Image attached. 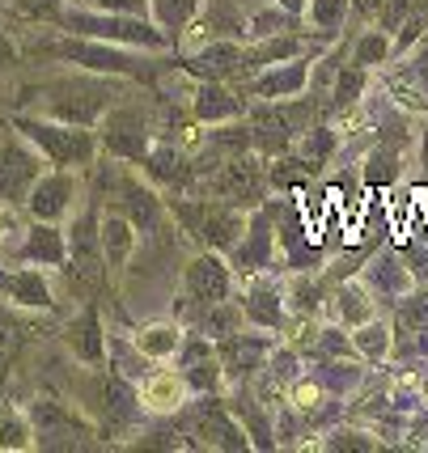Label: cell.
Masks as SVG:
<instances>
[{
  "mask_svg": "<svg viewBox=\"0 0 428 453\" xmlns=\"http://www.w3.org/2000/svg\"><path fill=\"white\" fill-rule=\"evenodd\" d=\"M13 127L56 170H85L97 153V136L85 123H64V119H51V115H18Z\"/></svg>",
  "mask_w": 428,
  "mask_h": 453,
  "instance_id": "cell-1",
  "label": "cell"
},
{
  "mask_svg": "<svg viewBox=\"0 0 428 453\" xmlns=\"http://www.w3.org/2000/svg\"><path fill=\"white\" fill-rule=\"evenodd\" d=\"M39 115L64 119V123H97L119 102V85L102 77H59L39 89Z\"/></svg>",
  "mask_w": 428,
  "mask_h": 453,
  "instance_id": "cell-2",
  "label": "cell"
},
{
  "mask_svg": "<svg viewBox=\"0 0 428 453\" xmlns=\"http://www.w3.org/2000/svg\"><path fill=\"white\" fill-rule=\"evenodd\" d=\"M59 26L68 35H85V39H102V42H136V47H149V51H166L170 47V35L161 26H149L144 18H132V13H97V9H68L59 13Z\"/></svg>",
  "mask_w": 428,
  "mask_h": 453,
  "instance_id": "cell-3",
  "label": "cell"
},
{
  "mask_svg": "<svg viewBox=\"0 0 428 453\" xmlns=\"http://www.w3.org/2000/svg\"><path fill=\"white\" fill-rule=\"evenodd\" d=\"M175 217L208 250H234L246 234V217L225 199H175Z\"/></svg>",
  "mask_w": 428,
  "mask_h": 453,
  "instance_id": "cell-4",
  "label": "cell"
},
{
  "mask_svg": "<svg viewBox=\"0 0 428 453\" xmlns=\"http://www.w3.org/2000/svg\"><path fill=\"white\" fill-rule=\"evenodd\" d=\"M314 119V102L310 98H276L268 106H254L251 119H246V127H251L254 136V149H263V153H284L297 136H306Z\"/></svg>",
  "mask_w": 428,
  "mask_h": 453,
  "instance_id": "cell-5",
  "label": "cell"
},
{
  "mask_svg": "<svg viewBox=\"0 0 428 453\" xmlns=\"http://www.w3.org/2000/svg\"><path fill=\"white\" fill-rule=\"evenodd\" d=\"M97 144L119 161H144L153 149V119L140 102H115L97 119Z\"/></svg>",
  "mask_w": 428,
  "mask_h": 453,
  "instance_id": "cell-6",
  "label": "cell"
},
{
  "mask_svg": "<svg viewBox=\"0 0 428 453\" xmlns=\"http://www.w3.org/2000/svg\"><path fill=\"white\" fill-rule=\"evenodd\" d=\"M43 161L47 157L21 136L18 127L0 136V203H4V208L26 203L30 187L43 178Z\"/></svg>",
  "mask_w": 428,
  "mask_h": 453,
  "instance_id": "cell-7",
  "label": "cell"
},
{
  "mask_svg": "<svg viewBox=\"0 0 428 453\" xmlns=\"http://www.w3.org/2000/svg\"><path fill=\"white\" fill-rule=\"evenodd\" d=\"M43 56L51 59H64V64H77L85 73H111V77H144V59H132L128 51H115V47H106L102 39H85V35H68V39L59 42H47L43 47Z\"/></svg>",
  "mask_w": 428,
  "mask_h": 453,
  "instance_id": "cell-8",
  "label": "cell"
},
{
  "mask_svg": "<svg viewBox=\"0 0 428 453\" xmlns=\"http://www.w3.org/2000/svg\"><path fill=\"white\" fill-rule=\"evenodd\" d=\"M68 276L81 288H97L106 280V255H102V212H81L68 229Z\"/></svg>",
  "mask_w": 428,
  "mask_h": 453,
  "instance_id": "cell-9",
  "label": "cell"
},
{
  "mask_svg": "<svg viewBox=\"0 0 428 453\" xmlns=\"http://www.w3.org/2000/svg\"><path fill=\"white\" fill-rule=\"evenodd\" d=\"M187 428L191 436H199L204 445H213V449H246L251 441H246V428H237V415L230 403H216V398L199 395L191 411H187Z\"/></svg>",
  "mask_w": 428,
  "mask_h": 453,
  "instance_id": "cell-10",
  "label": "cell"
},
{
  "mask_svg": "<svg viewBox=\"0 0 428 453\" xmlns=\"http://www.w3.org/2000/svg\"><path fill=\"white\" fill-rule=\"evenodd\" d=\"M213 196L225 199V203H237V208H242V203L254 208V203H263V196H268V174L259 170L254 157L230 153L213 174Z\"/></svg>",
  "mask_w": 428,
  "mask_h": 453,
  "instance_id": "cell-11",
  "label": "cell"
},
{
  "mask_svg": "<svg viewBox=\"0 0 428 453\" xmlns=\"http://www.w3.org/2000/svg\"><path fill=\"white\" fill-rule=\"evenodd\" d=\"M30 424H35L39 445H56V449H68V445H77V436H89V424L59 398H35Z\"/></svg>",
  "mask_w": 428,
  "mask_h": 453,
  "instance_id": "cell-12",
  "label": "cell"
},
{
  "mask_svg": "<svg viewBox=\"0 0 428 453\" xmlns=\"http://www.w3.org/2000/svg\"><path fill=\"white\" fill-rule=\"evenodd\" d=\"M77 178H73V170H43V178L30 187V196H26V208H30V217L35 220H51V225H59V220L73 212V203H77Z\"/></svg>",
  "mask_w": 428,
  "mask_h": 453,
  "instance_id": "cell-13",
  "label": "cell"
},
{
  "mask_svg": "<svg viewBox=\"0 0 428 453\" xmlns=\"http://www.w3.org/2000/svg\"><path fill=\"white\" fill-rule=\"evenodd\" d=\"M230 267H225V258L221 255H195L187 263V272H183V288L191 296V305L199 310H208V305H221V301H230Z\"/></svg>",
  "mask_w": 428,
  "mask_h": 453,
  "instance_id": "cell-14",
  "label": "cell"
},
{
  "mask_svg": "<svg viewBox=\"0 0 428 453\" xmlns=\"http://www.w3.org/2000/svg\"><path fill=\"white\" fill-rule=\"evenodd\" d=\"M272 339H251V335H230L221 339V348H216V356H221V369H225V377H234V381H246V377H254L259 369H268V356H272Z\"/></svg>",
  "mask_w": 428,
  "mask_h": 453,
  "instance_id": "cell-15",
  "label": "cell"
},
{
  "mask_svg": "<svg viewBox=\"0 0 428 453\" xmlns=\"http://www.w3.org/2000/svg\"><path fill=\"white\" fill-rule=\"evenodd\" d=\"M306 85H310V64L297 56V59H284V64H272V68L254 73L251 94L276 102V98H297V94H306Z\"/></svg>",
  "mask_w": 428,
  "mask_h": 453,
  "instance_id": "cell-16",
  "label": "cell"
},
{
  "mask_svg": "<svg viewBox=\"0 0 428 453\" xmlns=\"http://www.w3.org/2000/svg\"><path fill=\"white\" fill-rule=\"evenodd\" d=\"M276 255V237H272V208H259L251 220H246V234L234 246V263L237 272H259L268 267Z\"/></svg>",
  "mask_w": 428,
  "mask_h": 453,
  "instance_id": "cell-17",
  "label": "cell"
},
{
  "mask_svg": "<svg viewBox=\"0 0 428 453\" xmlns=\"http://www.w3.org/2000/svg\"><path fill=\"white\" fill-rule=\"evenodd\" d=\"M242 56L246 47L237 39H208V47H199L187 68L195 77H208V81H225V77H242Z\"/></svg>",
  "mask_w": 428,
  "mask_h": 453,
  "instance_id": "cell-18",
  "label": "cell"
},
{
  "mask_svg": "<svg viewBox=\"0 0 428 453\" xmlns=\"http://www.w3.org/2000/svg\"><path fill=\"white\" fill-rule=\"evenodd\" d=\"M0 293H9V301H13V305H21V310H51V305H56L51 280L43 276V267L4 272V276H0Z\"/></svg>",
  "mask_w": 428,
  "mask_h": 453,
  "instance_id": "cell-19",
  "label": "cell"
},
{
  "mask_svg": "<svg viewBox=\"0 0 428 453\" xmlns=\"http://www.w3.org/2000/svg\"><path fill=\"white\" fill-rule=\"evenodd\" d=\"M191 395V386H187V377L183 369H161V373H144L140 377V407L144 411H178L183 407V398Z\"/></svg>",
  "mask_w": 428,
  "mask_h": 453,
  "instance_id": "cell-20",
  "label": "cell"
},
{
  "mask_svg": "<svg viewBox=\"0 0 428 453\" xmlns=\"http://www.w3.org/2000/svg\"><path fill=\"white\" fill-rule=\"evenodd\" d=\"M386 89L394 94V102H399V106L428 111V47L420 51V56H411L399 73H390Z\"/></svg>",
  "mask_w": 428,
  "mask_h": 453,
  "instance_id": "cell-21",
  "label": "cell"
},
{
  "mask_svg": "<svg viewBox=\"0 0 428 453\" xmlns=\"http://www.w3.org/2000/svg\"><path fill=\"white\" fill-rule=\"evenodd\" d=\"M21 258L39 263V267H64L68 263V237L59 234L51 220H35L26 229V242H21Z\"/></svg>",
  "mask_w": 428,
  "mask_h": 453,
  "instance_id": "cell-22",
  "label": "cell"
},
{
  "mask_svg": "<svg viewBox=\"0 0 428 453\" xmlns=\"http://www.w3.org/2000/svg\"><path fill=\"white\" fill-rule=\"evenodd\" d=\"M140 170L153 178V182H161V187H191L195 178H199V165H191V161L183 157V153H175L170 144H161V149H149V157L140 161Z\"/></svg>",
  "mask_w": 428,
  "mask_h": 453,
  "instance_id": "cell-23",
  "label": "cell"
},
{
  "mask_svg": "<svg viewBox=\"0 0 428 453\" xmlns=\"http://www.w3.org/2000/svg\"><path fill=\"white\" fill-rule=\"evenodd\" d=\"M246 111V98H237L234 89H225L221 81H204L195 89V119L199 123H230Z\"/></svg>",
  "mask_w": 428,
  "mask_h": 453,
  "instance_id": "cell-24",
  "label": "cell"
},
{
  "mask_svg": "<svg viewBox=\"0 0 428 453\" xmlns=\"http://www.w3.org/2000/svg\"><path fill=\"white\" fill-rule=\"evenodd\" d=\"M115 199H119V212L132 220L136 229H153L157 220H161V199H157L149 187H140V178H132V174L123 178Z\"/></svg>",
  "mask_w": 428,
  "mask_h": 453,
  "instance_id": "cell-25",
  "label": "cell"
},
{
  "mask_svg": "<svg viewBox=\"0 0 428 453\" xmlns=\"http://www.w3.org/2000/svg\"><path fill=\"white\" fill-rule=\"evenodd\" d=\"M132 250H136V225L123 217L119 208L102 212V255H106V267L119 272L132 258Z\"/></svg>",
  "mask_w": 428,
  "mask_h": 453,
  "instance_id": "cell-26",
  "label": "cell"
},
{
  "mask_svg": "<svg viewBox=\"0 0 428 453\" xmlns=\"http://www.w3.org/2000/svg\"><path fill=\"white\" fill-rule=\"evenodd\" d=\"M68 348L85 365H102L106 360V335H102V318L97 310H85L68 322Z\"/></svg>",
  "mask_w": 428,
  "mask_h": 453,
  "instance_id": "cell-27",
  "label": "cell"
},
{
  "mask_svg": "<svg viewBox=\"0 0 428 453\" xmlns=\"http://www.w3.org/2000/svg\"><path fill=\"white\" fill-rule=\"evenodd\" d=\"M242 314L251 318L254 326L276 331V326L284 322V293H280L276 284H268V280H259L251 293H246V301H242Z\"/></svg>",
  "mask_w": 428,
  "mask_h": 453,
  "instance_id": "cell-28",
  "label": "cell"
},
{
  "mask_svg": "<svg viewBox=\"0 0 428 453\" xmlns=\"http://www.w3.org/2000/svg\"><path fill=\"white\" fill-rule=\"evenodd\" d=\"M39 445L35 436V424H30V411H21L13 403H0V449L9 453H26Z\"/></svg>",
  "mask_w": 428,
  "mask_h": 453,
  "instance_id": "cell-29",
  "label": "cell"
},
{
  "mask_svg": "<svg viewBox=\"0 0 428 453\" xmlns=\"http://www.w3.org/2000/svg\"><path fill=\"white\" fill-rule=\"evenodd\" d=\"M140 348V356H149V360H175L178 348H183V331H178V322H153V326H144V331H136V339H132Z\"/></svg>",
  "mask_w": 428,
  "mask_h": 453,
  "instance_id": "cell-30",
  "label": "cell"
},
{
  "mask_svg": "<svg viewBox=\"0 0 428 453\" xmlns=\"http://www.w3.org/2000/svg\"><path fill=\"white\" fill-rule=\"evenodd\" d=\"M373 288L365 284V280H348L339 293H335V314H339V322L344 326H361V322H370L373 318Z\"/></svg>",
  "mask_w": 428,
  "mask_h": 453,
  "instance_id": "cell-31",
  "label": "cell"
},
{
  "mask_svg": "<svg viewBox=\"0 0 428 453\" xmlns=\"http://www.w3.org/2000/svg\"><path fill=\"white\" fill-rule=\"evenodd\" d=\"M365 284H370L373 293L403 296L411 288V272H408V267H399V258H394V255H382L370 267V280H365Z\"/></svg>",
  "mask_w": 428,
  "mask_h": 453,
  "instance_id": "cell-32",
  "label": "cell"
},
{
  "mask_svg": "<svg viewBox=\"0 0 428 453\" xmlns=\"http://www.w3.org/2000/svg\"><path fill=\"white\" fill-rule=\"evenodd\" d=\"M394 51V42H390V30H365L361 39H356V47H352V59L348 64H356V68H373V64H386V56Z\"/></svg>",
  "mask_w": 428,
  "mask_h": 453,
  "instance_id": "cell-33",
  "label": "cell"
},
{
  "mask_svg": "<svg viewBox=\"0 0 428 453\" xmlns=\"http://www.w3.org/2000/svg\"><path fill=\"white\" fill-rule=\"evenodd\" d=\"M242 305H230V301H221V305H208L204 310V331L213 339H230L242 331Z\"/></svg>",
  "mask_w": 428,
  "mask_h": 453,
  "instance_id": "cell-34",
  "label": "cell"
},
{
  "mask_svg": "<svg viewBox=\"0 0 428 453\" xmlns=\"http://www.w3.org/2000/svg\"><path fill=\"white\" fill-rule=\"evenodd\" d=\"M352 343H356V352L365 356V360H382V356H390V343H394V339H390V331L382 326V322H373L370 318V322L356 326Z\"/></svg>",
  "mask_w": 428,
  "mask_h": 453,
  "instance_id": "cell-35",
  "label": "cell"
},
{
  "mask_svg": "<svg viewBox=\"0 0 428 453\" xmlns=\"http://www.w3.org/2000/svg\"><path fill=\"white\" fill-rule=\"evenodd\" d=\"M149 9L157 13V26H161L166 35H175L178 26H187V21L195 18L199 0H149Z\"/></svg>",
  "mask_w": 428,
  "mask_h": 453,
  "instance_id": "cell-36",
  "label": "cell"
},
{
  "mask_svg": "<svg viewBox=\"0 0 428 453\" xmlns=\"http://www.w3.org/2000/svg\"><path fill=\"white\" fill-rule=\"evenodd\" d=\"M306 18H310V26H318L323 35H335V30L344 26V18H348V0H310V4H306Z\"/></svg>",
  "mask_w": 428,
  "mask_h": 453,
  "instance_id": "cell-37",
  "label": "cell"
},
{
  "mask_svg": "<svg viewBox=\"0 0 428 453\" xmlns=\"http://www.w3.org/2000/svg\"><path fill=\"white\" fill-rule=\"evenodd\" d=\"M365 89V68H356V64H348L339 77H335V89H331V111H348V106H356V94Z\"/></svg>",
  "mask_w": 428,
  "mask_h": 453,
  "instance_id": "cell-38",
  "label": "cell"
},
{
  "mask_svg": "<svg viewBox=\"0 0 428 453\" xmlns=\"http://www.w3.org/2000/svg\"><path fill=\"white\" fill-rule=\"evenodd\" d=\"M394 174H399V144H377V149L370 153L365 178H370L373 187H386Z\"/></svg>",
  "mask_w": 428,
  "mask_h": 453,
  "instance_id": "cell-39",
  "label": "cell"
},
{
  "mask_svg": "<svg viewBox=\"0 0 428 453\" xmlns=\"http://www.w3.org/2000/svg\"><path fill=\"white\" fill-rule=\"evenodd\" d=\"M331 149H335L331 127H314V132H306V136H301V161H306L310 170H318L323 161L331 157Z\"/></svg>",
  "mask_w": 428,
  "mask_h": 453,
  "instance_id": "cell-40",
  "label": "cell"
},
{
  "mask_svg": "<svg viewBox=\"0 0 428 453\" xmlns=\"http://www.w3.org/2000/svg\"><path fill=\"white\" fill-rule=\"evenodd\" d=\"M310 352L314 356H327V360H344V356L356 352V343H352V339H344V331H339V326H327V331H318V335L310 339Z\"/></svg>",
  "mask_w": 428,
  "mask_h": 453,
  "instance_id": "cell-41",
  "label": "cell"
},
{
  "mask_svg": "<svg viewBox=\"0 0 428 453\" xmlns=\"http://www.w3.org/2000/svg\"><path fill=\"white\" fill-rule=\"evenodd\" d=\"M365 4H370V13L377 18L382 30H399V26L416 13V9H411L416 0H365Z\"/></svg>",
  "mask_w": 428,
  "mask_h": 453,
  "instance_id": "cell-42",
  "label": "cell"
},
{
  "mask_svg": "<svg viewBox=\"0 0 428 453\" xmlns=\"http://www.w3.org/2000/svg\"><path fill=\"white\" fill-rule=\"evenodd\" d=\"M327 369H331V373H318V381H323V386H331L335 395H339V390H352V386L361 381V365H344V360H331Z\"/></svg>",
  "mask_w": 428,
  "mask_h": 453,
  "instance_id": "cell-43",
  "label": "cell"
},
{
  "mask_svg": "<svg viewBox=\"0 0 428 453\" xmlns=\"http://www.w3.org/2000/svg\"><path fill=\"white\" fill-rule=\"evenodd\" d=\"M77 9H97V13H132V18H144L149 0H73Z\"/></svg>",
  "mask_w": 428,
  "mask_h": 453,
  "instance_id": "cell-44",
  "label": "cell"
},
{
  "mask_svg": "<svg viewBox=\"0 0 428 453\" xmlns=\"http://www.w3.org/2000/svg\"><path fill=\"white\" fill-rule=\"evenodd\" d=\"M292 296H297V301H292V310H297V314H314V310H318V301H323V284L301 276L297 284H292Z\"/></svg>",
  "mask_w": 428,
  "mask_h": 453,
  "instance_id": "cell-45",
  "label": "cell"
},
{
  "mask_svg": "<svg viewBox=\"0 0 428 453\" xmlns=\"http://www.w3.org/2000/svg\"><path fill=\"white\" fill-rule=\"evenodd\" d=\"M327 449H377V441L365 433H356V428H339V433H331Z\"/></svg>",
  "mask_w": 428,
  "mask_h": 453,
  "instance_id": "cell-46",
  "label": "cell"
},
{
  "mask_svg": "<svg viewBox=\"0 0 428 453\" xmlns=\"http://www.w3.org/2000/svg\"><path fill=\"white\" fill-rule=\"evenodd\" d=\"M18 9L26 13V18L59 21V13H64V0H18Z\"/></svg>",
  "mask_w": 428,
  "mask_h": 453,
  "instance_id": "cell-47",
  "label": "cell"
},
{
  "mask_svg": "<svg viewBox=\"0 0 428 453\" xmlns=\"http://www.w3.org/2000/svg\"><path fill=\"white\" fill-rule=\"evenodd\" d=\"M403 322H408L411 331H420L428 322V296H411L403 293Z\"/></svg>",
  "mask_w": 428,
  "mask_h": 453,
  "instance_id": "cell-48",
  "label": "cell"
},
{
  "mask_svg": "<svg viewBox=\"0 0 428 453\" xmlns=\"http://www.w3.org/2000/svg\"><path fill=\"white\" fill-rule=\"evenodd\" d=\"M18 64H21L18 39H13V30L0 21V73H9V68H18Z\"/></svg>",
  "mask_w": 428,
  "mask_h": 453,
  "instance_id": "cell-49",
  "label": "cell"
}]
</instances>
